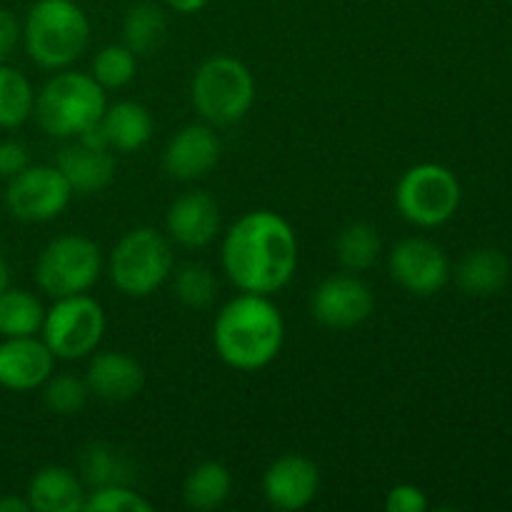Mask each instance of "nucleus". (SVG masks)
I'll use <instances>...</instances> for the list:
<instances>
[{
  "instance_id": "e433bc0d",
  "label": "nucleus",
  "mask_w": 512,
  "mask_h": 512,
  "mask_svg": "<svg viewBox=\"0 0 512 512\" xmlns=\"http://www.w3.org/2000/svg\"><path fill=\"white\" fill-rule=\"evenodd\" d=\"M8 285H10V270H8V263L3 260V255H0V293H3Z\"/></svg>"
},
{
  "instance_id": "a878e982",
  "label": "nucleus",
  "mask_w": 512,
  "mask_h": 512,
  "mask_svg": "<svg viewBox=\"0 0 512 512\" xmlns=\"http://www.w3.org/2000/svg\"><path fill=\"white\" fill-rule=\"evenodd\" d=\"M380 235L370 223H350L340 230L335 240V255L338 263L348 273H363L370 270L380 258Z\"/></svg>"
},
{
  "instance_id": "b1692460",
  "label": "nucleus",
  "mask_w": 512,
  "mask_h": 512,
  "mask_svg": "<svg viewBox=\"0 0 512 512\" xmlns=\"http://www.w3.org/2000/svg\"><path fill=\"white\" fill-rule=\"evenodd\" d=\"M80 480L90 488L133 485L135 468L123 453L108 443H88L80 455Z\"/></svg>"
},
{
  "instance_id": "393cba45",
  "label": "nucleus",
  "mask_w": 512,
  "mask_h": 512,
  "mask_svg": "<svg viewBox=\"0 0 512 512\" xmlns=\"http://www.w3.org/2000/svg\"><path fill=\"white\" fill-rule=\"evenodd\" d=\"M45 308L33 293L5 288L0 293V338H25L43 328Z\"/></svg>"
},
{
  "instance_id": "f704fd0d",
  "label": "nucleus",
  "mask_w": 512,
  "mask_h": 512,
  "mask_svg": "<svg viewBox=\"0 0 512 512\" xmlns=\"http://www.w3.org/2000/svg\"><path fill=\"white\" fill-rule=\"evenodd\" d=\"M165 3H168V8H173L175 13L180 15H195L200 13L210 0H165Z\"/></svg>"
},
{
  "instance_id": "4468645a",
  "label": "nucleus",
  "mask_w": 512,
  "mask_h": 512,
  "mask_svg": "<svg viewBox=\"0 0 512 512\" xmlns=\"http://www.w3.org/2000/svg\"><path fill=\"white\" fill-rule=\"evenodd\" d=\"M320 470L303 455H283L273 460L263 475V495L270 508L295 512L318 498Z\"/></svg>"
},
{
  "instance_id": "2eb2a0df",
  "label": "nucleus",
  "mask_w": 512,
  "mask_h": 512,
  "mask_svg": "<svg viewBox=\"0 0 512 512\" xmlns=\"http://www.w3.org/2000/svg\"><path fill=\"white\" fill-rule=\"evenodd\" d=\"M165 233L180 248H208L220 233V208L213 195L193 190L175 198L165 213Z\"/></svg>"
},
{
  "instance_id": "7ed1b4c3",
  "label": "nucleus",
  "mask_w": 512,
  "mask_h": 512,
  "mask_svg": "<svg viewBox=\"0 0 512 512\" xmlns=\"http://www.w3.org/2000/svg\"><path fill=\"white\" fill-rule=\"evenodd\" d=\"M25 50L45 70H65L90 43V20L75 0H38L23 25Z\"/></svg>"
},
{
  "instance_id": "f8f14e48",
  "label": "nucleus",
  "mask_w": 512,
  "mask_h": 512,
  "mask_svg": "<svg viewBox=\"0 0 512 512\" xmlns=\"http://www.w3.org/2000/svg\"><path fill=\"white\" fill-rule=\"evenodd\" d=\"M375 308V295L358 275H330L310 298V313L320 325L333 330L358 328L370 318Z\"/></svg>"
},
{
  "instance_id": "9d476101",
  "label": "nucleus",
  "mask_w": 512,
  "mask_h": 512,
  "mask_svg": "<svg viewBox=\"0 0 512 512\" xmlns=\"http://www.w3.org/2000/svg\"><path fill=\"white\" fill-rule=\"evenodd\" d=\"M73 195L58 165H28L10 178L5 208L23 223H48L68 208Z\"/></svg>"
},
{
  "instance_id": "0eeeda50",
  "label": "nucleus",
  "mask_w": 512,
  "mask_h": 512,
  "mask_svg": "<svg viewBox=\"0 0 512 512\" xmlns=\"http://www.w3.org/2000/svg\"><path fill=\"white\" fill-rule=\"evenodd\" d=\"M103 273V250L95 240L70 233L50 240L35 260V283L50 298L88 293Z\"/></svg>"
},
{
  "instance_id": "a211bd4d",
  "label": "nucleus",
  "mask_w": 512,
  "mask_h": 512,
  "mask_svg": "<svg viewBox=\"0 0 512 512\" xmlns=\"http://www.w3.org/2000/svg\"><path fill=\"white\" fill-rule=\"evenodd\" d=\"M55 165L65 175L75 195L100 193L115 180V158L110 148H90L80 140L65 145Z\"/></svg>"
},
{
  "instance_id": "ddd939ff",
  "label": "nucleus",
  "mask_w": 512,
  "mask_h": 512,
  "mask_svg": "<svg viewBox=\"0 0 512 512\" xmlns=\"http://www.w3.org/2000/svg\"><path fill=\"white\" fill-rule=\"evenodd\" d=\"M220 153L223 145L213 125L190 123L168 140L163 150V168L175 180H200L220 163Z\"/></svg>"
},
{
  "instance_id": "2f4dec72",
  "label": "nucleus",
  "mask_w": 512,
  "mask_h": 512,
  "mask_svg": "<svg viewBox=\"0 0 512 512\" xmlns=\"http://www.w3.org/2000/svg\"><path fill=\"white\" fill-rule=\"evenodd\" d=\"M385 510L388 512H425L428 510V498L418 485H395L385 495Z\"/></svg>"
},
{
  "instance_id": "6e6552de",
  "label": "nucleus",
  "mask_w": 512,
  "mask_h": 512,
  "mask_svg": "<svg viewBox=\"0 0 512 512\" xmlns=\"http://www.w3.org/2000/svg\"><path fill=\"white\" fill-rule=\"evenodd\" d=\"M395 205L408 223L438 228L448 223L460 205V183L455 173L438 163H420L405 170L395 188Z\"/></svg>"
},
{
  "instance_id": "dca6fc26",
  "label": "nucleus",
  "mask_w": 512,
  "mask_h": 512,
  "mask_svg": "<svg viewBox=\"0 0 512 512\" xmlns=\"http://www.w3.org/2000/svg\"><path fill=\"white\" fill-rule=\"evenodd\" d=\"M55 355L35 335L25 338H3L0 343V385L15 393L43 388L53 375Z\"/></svg>"
},
{
  "instance_id": "39448f33",
  "label": "nucleus",
  "mask_w": 512,
  "mask_h": 512,
  "mask_svg": "<svg viewBox=\"0 0 512 512\" xmlns=\"http://www.w3.org/2000/svg\"><path fill=\"white\" fill-rule=\"evenodd\" d=\"M190 98L200 118L210 125H233L255 103V78L243 60L213 55L193 75Z\"/></svg>"
},
{
  "instance_id": "aec40b11",
  "label": "nucleus",
  "mask_w": 512,
  "mask_h": 512,
  "mask_svg": "<svg viewBox=\"0 0 512 512\" xmlns=\"http://www.w3.org/2000/svg\"><path fill=\"white\" fill-rule=\"evenodd\" d=\"M100 125H103L110 150H120V153H135V150L145 148L155 133L153 113L135 100H120V103L108 105Z\"/></svg>"
},
{
  "instance_id": "9b49d317",
  "label": "nucleus",
  "mask_w": 512,
  "mask_h": 512,
  "mask_svg": "<svg viewBox=\"0 0 512 512\" xmlns=\"http://www.w3.org/2000/svg\"><path fill=\"white\" fill-rule=\"evenodd\" d=\"M390 278L408 293L428 298L445 288L450 278V260L440 245L428 238H405L390 250Z\"/></svg>"
},
{
  "instance_id": "20e7f679",
  "label": "nucleus",
  "mask_w": 512,
  "mask_h": 512,
  "mask_svg": "<svg viewBox=\"0 0 512 512\" xmlns=\"http://www.w3.org/2000/svg\"><path fill=\"white\" fill-rule=\"evenodd\" d=\"M108 100L90 73L60 70L35 95L33 115L50 138H78L90 125L100 123Z\"/></svg>"
},
{
  "instance_id": "1a4fd4ad",
  "label": "nucleus",
  "mask_w": 512,
  "mask_h": 512,
  "mask_svg": "<svg viewBox=\"0 0 512 512\" xmlns=\"http://www.w3.org/2000/svg\"><path fill=\"white\" fill-rule=\"evenodd\" d=\"M40 330L55 360H83L93 355L103 340L105 310L88 293L55 298L45 310Z\"/></svg>"
},
{
  "instance_id": "7c9ffc66",
  "label": "nucleus",
  "mask_w": 512,
  "mask_h": 512,
  "mask_svg": "<svg viewBox=\"0 0 512 512\" xmlns=\"http://www.w3.org/2000/svg\"><path fill=\"white\" fill-rule=\"evenodd\" d=\"M153 503L135 493L133 485H105L85 495L83 512H150Z\"/></svg>"
},
{
  "instance_id": "f03ea898",
  "label": "nucleus",
  "mask_w": 512,
  "mask_h": 512,
  "mask_svg": "<svg viewBox=\"0 0 512 512\" xmlns=\"http://www.w3.org/2000/svg\"><path fill=\"white\" fill-rule=\"evenodd\" d=\"M283 340L285 320L270 295H235L220 308L213 325V345L220 360L240 373L268 368L278 358Z\"/></svg>"
},
{
  "instance_id": "473e14b6",
  "label": "nucleus",
  "mask_w": 512,
  "mask_h": 512,
  "mask_svg": "<svg viewBox=\"0 0 512 512\" xmlns=\"http://www.w3.org/2000/svg\"><path fill=\"white\" fill-rule=\"evenodd\" d=\"M30 165V150L28 145L20 143V140H5L0 143V175L5 178H13L20 170H25Z\"/></svg>"
},
{
  "instance_id": "c756f323",
  "label": "nucleus",
  "mask_w": 512,
  "mask_h": 512,
  "mask_svg": "<svg viewBox=\"0 0 512 512\" xmlns=\"http://www.w3.org/2000/svg\"><path fill=\"white\" fill-rule=\"evenodd\" d=\"M88 385L85 378H75V375L63 373V375H50L45 380V393L43 400L48 405L50 413L55 415H75L85 408L88 403Z\"/></svg>"
},
{
  "instance_id": "412c9836",
  "label": "nucleus",
  "mask_w": 512,
  "mask_h": 512,
  "mask_svg": "<svg viewBox=\"0 0 512 512\" xmlns=\"http://www.w3.org/2000/svg\"><path fill=\"white\" fill-rule=\"evenodd\" d=\"M510 278V263L498 248H478L460 260L455 270L460 290L473 298L495 295Z\"/></svg>"
},
{
  "instance_id": "c9c22d12",
  "label": "nucleus",
  "mask_w": 512,
  "mask_h": 512,
  "mask_svg": "<svg viewBox=\"0 0 512 512\" xmlns=\"http://www.w3.org/2000/svg\"><path fill=\"white\" fill-rule=\"evenodd\" d=\"M28 498H15V495H8V498H0V512H30Z\"/></svg>"
},
{
  "instance_id": "4be33fe9",
  "label": "nucleus",
  "mask_w": 512,
  "mask_h": 512,
  "mask_svg": "<svg viewBox=\"0 0 512 512\" xmlns=\"http://www.w3.org/2000/svg\"><path fill=\"white\" fill-rule=\"evenodd\" d=\"M168 35V20L160 5L143 0L130 5L123 18V40L138 58L155 55L165 43Z\"/></svg>"
},
{
  "instance_id": "6ab92c4d",
  "label": "nucleus",
  "mask_w": 512,
  "mask_h": 512,
  "mask_svg": "<svg viewBox=\"0 0 512 512\" xmlns=\"http://www.w3.org/2000/svg\"><path fill=\"white\" fill-rule=\"evenodd\" d=\"M85 495L83 480L63 465H45L28 483V503L35 512H80Z\"/></svg>"
},
{
  "instance_id": "c85d7f7f",
  "label": "nucleus",
  "mask_w": 512,
  "mask_h": 512,
  "mask_svg": "<svg viewBox=\"0 0 512 512\" xmlns=\"http://www.w3.org/2000/svg\"><path fill=\"white\" fill-rule=\"evenodd\" d=\"M173 290L178 300L188 308H208L218 293V283L208 265L203 263H185L175 270Z\"/></svg>"
},
{
  "instance_id": "cd10ccee",
  "label": "nucleus",
  "mask_w": 512,
  "mask_h": 512,
  "mask_svg": "<svg viewBox=\"0 0 512 512\" xmlns=\"http://www.w3.org/2000/svg\"><path fill=\"white\" fill-rule=\"evenodd\" d=\"M138 73V55L128 45H105L93 58V78L103 90H118L133 83Z\"/></svg>"
},
{
  "instance_id": "f257e3e1",
  "label": "nucleus",
  "mask_w": 512,
  "mask_h": 512,
  "mask_svg": "<svg viewBox=\"0 0 512 512\" xmlns=\"http://www.w3.org/2000/svg\"><path fill=\"white\" fill-rule=\"evenodd\" d=\"M220 263L240 293L273 295L298 270V235L283 215L250 210L225 233Z\"/></svg>"
},
{
  "instance_id": "bb28decb",
  "label": "nucleus",
  "mask_w": 512,
  "mask_h": 512,
  "mask_svg": "<svg viewBox=\"0 0 512 512\" xmlns=\"http://www.w3.org/2000/svg\"><path fill=\"white\" fill-rule=\"evenodd\" d=\"M35 90L18 68L0 63V128H20L33 115Z\"/></svg>"
},
{
  "instance_id": "72a5a7b5",
  "label": "nucleus",
  "mask_w": 512,
  "mask_h": 512,
  "mask_svg": "<svg viewBox=\"0 0 512 512\" xmlns=\"http://www.w3.org/2000/svg\"><path fill=\"white\" fill-rule=\"evenodd\" d=\"M20 38H23V28H20L18 18L10 10L0 8V63H5L13 55Z\"/></svg>"
},
{
  "instance_id": "f3484780",
  "label": "nucleus",
  "mask_w": 512,
  "mask_h": 512,
  "mask_svg": "<svg viewBox=\"0 0 512 512\" xmlns=\"http://www.w3.org/2000/svg\"><path fill=\"white\" fill-rule=\"evenodd\" d=\"M85 385L95 398L108 400V403H125L143 390L145 370L133 355L120 353V350H103L90 358Z\"/></svg>"
},
{
  "instance_id": "423d86ee",
  "label": "nucleus",
  "mask_w": 512,
  "mask_h": 512,
  "mask_svg": "<svg viewBox=\"0 0 512 512\" xmlns=\"http://www.w3.org/2000/svg\"><path fill=\"white\" fill-rule=\"evenodd\" d=\"M175 255L168 235L155 228H135L118 240L108 258L115 290L128 298H148L173 275Z\"/></svg>"
},
{
  "instance_id": "5701e85b",
  "label": "nucleus",
  "mask_w": 512,
  "mask_h": 512,
  "mask_svg": "<svg viewBox=\"0 0 512 512\" xmlns=\"http://www.w3.org/2000/svg\"><path fill=\"white\" fill-rule=\"evenodd\" d=\"M233 493V475L218 460L200 463L190 470L183 485V503L190 510H215Z\"/></svg>"
}]
</instances>
